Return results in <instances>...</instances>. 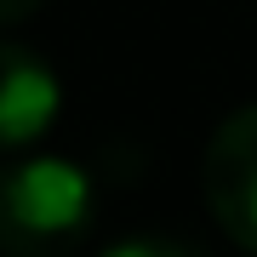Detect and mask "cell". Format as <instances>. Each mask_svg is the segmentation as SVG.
I'll use <instances>...</instances> for the list:
<instances>
[{
	"label": "cell",
	"instance_id": "1",
	"mask_svg": "<svg viewBox=\"0 0 257 257\" xmlns=\"http://www.w3.org/2000/svg\"><path fill=\"white\" fill-rule=\"evenodd\" d=\"M92 177L74 160H18L0 189V240L12 257H52L92 229Z\"/></svg>",
	"mask_w": 257,
	"mask_h": 257
},
{
	"label": "cell",
	"instance_id": "2",
	"mask_svg": "<svg viewBox=\"0 0 257 257\" xmlns=\"http://www.w3.org/2000/svg\"><path fill=\"white\" fill-rule=\"evenodd\" d=\"M200 183H206L211 217L229 229L234 246H246L257 257V103L234 109L211 132Z\"/></svg>",
	"mask_w": 257,
	"mask_h": 257
},
{
	"label": "cell",
	"instance_id": "3",
	"mask_svg": "<svg viewBox=\"0 0 257 257\" xmlns=\"http://www.w3.org/2000/svg\"><path fill=\"white\" fill-rule=\"evenodd\" d=\"M57 103H63V92H57L52 63L6 40V52H0V143L6 149L35 143L57 120Z\"/></svg>",
	"mask_w": 257,
	"mask_h": 257
},
{
	"label": "cell",
	"instance_id": "4",
	"mask_svg": "<svg viewBox=\"0 0 257 257\" xmlns=\"http://www.w3.org/2000/svg\"><path fill=\"white\" fill-rule=\"evenodd\" d=\"M103 257H206L183 246V240H160V234H138V240H120V246H109Z\"/></svg>",
	"mask_w": 257,
	"mask_h": 257
},
{
	"label": "cell",
	"instance_id": "5",
	"mask_svg": "<svg viewBox=\"0 0 257 257\" xmlns=\"http://www.w3.org/2000/svg\"><path fill=\"white\" fill-rule=\"evenodd\" d=\"M35 6H40V0H0V18H6V23H23Z\"/></svg>",
	"mask_w": 257,
	"mask_h": 257
}]
</instances>
